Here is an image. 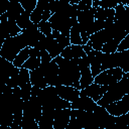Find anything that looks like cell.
I'll list each match as a JSON object with an SVG mask.
<instances>
[{
    "instance_id": "6da1fadb",
    "label": "cell",
    "mask_w": 129,
    "mask_h": 129,
    "mask_svg": "<svg viewBox=\"0 0 129 129\" xmlns=\"http://www.w3.org/2000/svg\"><path fill=\"white\" fill-rule=\"evenodd\" d=\"M78 59H64L63 57L56 56L53 60L57 63L59 68L58 72V79L60 85L63 86H71L78 90H81L80 80H81V72L78 66Z\"/></svg>"
},
{
    "instance_id": "7a4b0ae2",
    "label": "cell",
    "mask_w": 129,
    "mask_h": 129,
    "mask_svg": "<svg viewBox=\"0 0 129 129\" xmlns=\"http://www.w3.org/2000/svg\"><path fill=\"white\" fill-rule=\"evenodd\" d=\"M127 94H129V73H124L122 79L118 83L109 86L107 93L97 102V104L106 108L108 105L121 100Z\"/></svg>"
},
{
    "instance_id": "3957f363",
    "label": "cell",
    "mask_w": 129,
    "mask_h": 129,
    "mask_svg": "<svg viewBox=\"0 0 129 129\" xmlns=\"http://www.w3.org/2000/svg\"><path fill=\"white\" fill-rule=\"evenodd\" d=\"M42 108H50L54 110L60 109H72L71 102L66 101L58 97L55 87L47 86L45 89H42L39 95L37 96Z\"/></svg>"
},
{
    "instance_id": "277c9868",
    "label": "cell",
    "mask_w": 129,
    "mask_h": 129,
    "mask_svg": "<svg viewBox=\"0 0 129 129\" xmlns=\"http://www.w3.org/2000/svg\"><path fill=\"white\" fill-rule=\"evenodd\" d=\"M25 47H27V44L21 34L13 37H8L4 40L0 48V56L13 62L18 53Z\"/></svg>"
},
{
    "instance_id": "5b68a950",
    "label": "cell",
    "mask_w": 129,
    "mask_h": 129,
    "mask_svg": "<svg viewBox=\"0 0 129 129\" xmlns=\"http://www.w3.org/2000/svg\"><path fill=\"white\" fill-rule=\"evenodd\" d=\"M77 21V17L70 18L61 13H54L49 18L48 22L50 23L52 30H57L61 34L70 37V31L73 24Z\"/></svg>"
},
{
    "instance_id": "8992f818",
    "label": "cell",
    "mask_w": 129,
    "mask_h": 129,
    "mask_svg": "<svg viewBox=\"0 0 129 129\" xmlns=\"http://www.w3.org/2000/svg\"><path fill=\"white\" fill-rule=\"evenodd\" d=\"M40 72L43 74L44 79L48 86L57 87L60 85L59 79H58V72L59 68L57 63L52 59L50 62H41L40 67L38 68Z\"/></svg>"
},
{
    "instance_id": "52a82bcc",
    "label": "cell",
    "mask_w": 129,
    "mask_h": 129,
    "mask_svg": "<svg viewBox=\"0 0 129 129\" xmlns=\"http://www.w3.org/2000/svg\"><path fill=\"white\" fill-rule=\"evenodd\" d=\"M123 74L124 73L120 68L106 70L100 73L94 79V83L98 85H102V86H112L118 83L122 79Z\"/></svg>"
},
{
    "instance_id": "ba28073f",
    "label": "cell",
    "mask_w": 129,
    "mask_h": 129,
    "mask_svg": "<svg viewBox=\"0 0 129 129\" xmlns=\"http://www.w3.org/2000/svg\"><path fill=\"white\" fill-rule=\"evenodd\" d=\"M20 34L23 37V39L25 40L27 46H29V47H34L45 36L43 33H41L39 31L38 25L34 24V23L31 26H29L28 28L22 29Z\"/></svg>"
},
{
    "instance_id": "9c48e42d",
    "label": "cell",
    "mask_w": 129,
    "mask_h": 129,
    "mask_svg": "<svg viewBox=\"0 0 129 129\" xmlns=\"http://www.w3.org/2000/svg\"><path fill=\"white\" fill-rule=\"evenodd\" d=\"M106 110L110 115L115 117L127 114L129 112V94L125 95L121 100L108 105L106 107Z\"/></svg>"
},
{
    "instance_id": "30bf717a",
    "label": "cell",
    "mask_w": 129,
    "mask_h": 129,
    "mask_svg": "<svg viewBox=\"0 0 129 129\" xmlns=\"http://www.w3.org/2000/svg\"><path fill=\"white\" fill-rule=\"evenodd\" d=\"M71 106H72V109L74 110H83V111L93 112L98 107V104L93 99H91L90 97L80 92V97L76 99L74 102H72Z\"/></svg>"
},
{
    "instance_id": "8fae6325",
    "label": "cell",
    "mask_w": 129,
    "mask_h": 129,
    "mask_svg": "<svg viewBox=\"0 0 129 129\" xmlns=\"http://www.w3.org/2000/svg\"><path fill=\"white\" fill-rule=\"evenodd\" d=\"M108 89H109V86H102V85H98V84L93 83L92 85H90L86 89L81 90V93L90 97L95 102H98L107 93Z\"/></svg>"
},
{
    "instance_id": "7c38bea8",
    "label": "cell",
    "mask_w": 129,
    "mask_h": 129,
    "mask_svg": "<svg viewBox=\"0 0 129 129\" xmlns=\"http://www.w3.org/2000/svg\"><path fill=\"white\" fill-rule=\"evenodd\" d=\"M72 109H60L55 110L53 117V128L54 129H66L71 119Z\"/></svg>"
},
{
    "instance_id": "4fadbf2b",
    "label": "cell",
    "mask_w": 129,
    "mask_h": 129,
    "mask_svg": "<svg viewBox=\"0 0 129 129\" xmlns=\"http://www.w3.org/2000/svg\"><path fill=\"white\" fill-rule=\"evenodd\" d=\"M87 56L90 61V67H91V72L94 77V79L102 73L101 67H102V57H103V52L98 51V50H92L87 53Z\"/></svg>"
},
{
    "instance_id": "5bb4252c",
    "label": "cell",
    "mask_w": 129,
    "mask_h": 129,
    "mask_svg": "<svg viewBox=\"0 0 129 129\" xmlns=\"http://www.w3.org/2000/svg\"><path fill=\"white\" fill-rule=\"evenodd\" d=\"M55 89H56V93H57L59 98L66 100V101H69L71 103L80 97L81 90H78L74 87L59 85V86L55 87Z\"/></svg>"
},
{
    "instance_id": "9a60e30c",
    "label": "cell",
    "mask_w": 129,
    "mask_h": 129,
    "mask_svg": "<svg viewBox=\"0 0 129 129\" xmlns=\"http://www.w3.org/2000/svg\"><path fill=\"white\" fill-rule=\"evenodd\" d=\"M86 55H87V53L85 52L83 45H74V44H71L70 46L66 47L62 50V52L60 53L61 57H63L64 59H69V60L81 58Z\"/></svg>"
},
{
    "instance_id": "2e32d148",
    "label": "cell",
    "mask_w": 129,
    "mask_h": 129,
    "mask_svg": "<svg viewBox=\"0 0 129 129\" xmlns=\"http://www.w3.org/2000/svg\"><path fill=\"white\" fill-rule=\"evenodd\" d=\"M44 46H45V50L48 51L49 55L51 56V58H55L56 56H59L60 53L62 52L63 48L58 44V42L52 37V35H47L44 38Z\"/></svg>"
},
{
    "instance_id": "e0dca14e",
    "label": "cell",
    "mask_w": 129,
    "mask_h": 129,
    "mask_svg": "<svg viewBox=\"0 0 129 129\" xmlns=\"http://www.w3.org/2000/svg\"><path fill=\"white\" fill-rule=\"evenodd\" d=\"M119 68V52L116 51L114 53H104L102 57V67L101 71H106L110 69Z\"/></svg>"
},
{
    "instance_id": "ac0fdd59",
    "label": "cell",
    "mask_w": 129,
    "mask_h": 129,
    "mask_svg": "<svg viewBox=\"0 0 129 129\" xmlns=\"http://www.w3.org/2000/svg\"><path fill=\"white\" fill-rule=\"evenodd\" d=\"M8 7H7V11H6V15L8 17V19H11V20H14L16 21L20 15L22 14V12L24 11L23 7L21 6L20 2L19 1H9L7 3Z\"/></svg>"
},
{
    "instance_id": "d6986e66",
    "label": "cell",
    "mask_w": 129,
    "mask_h": 129,
    "mask_svg": "<svg viewBox=\"0 0 129 129\" xmlns=\"http://www.w3.org/2000/svg\"><path fill=\"white\" fill-rule=\"evenodd\" d=\"M48 5H49V1H46V0H38L37 1V5L30 15V20L34 24H38L42 20V15H43L45 9L48 7Z\"/></svg>"
},
{
    "instance_id": "ffe728a7",
    "label": "cell",
    "mask_w": 129,
    "mask_h": 129,
    "mask_svg": "<svg viewBox=\"0 0 129 129\" xmlns=\"http://www.w3.org/2000/svg\"><path fill=\"white\" fill-rule=\"evenodd\" d=\"M30 82H31L32 86L38 87L40 89H45L48 86L45 79H44L43 74L40 72L39 69L30 71Z\"/></svg>"
},
{
    "instance_id": "44dd1931",
    "label": "cell",
    "mask_w": 129,
    "mask_h": 129,
    "mask_svg": "<svg viewBox=\"0 0 129 129\" xmlns=\"http://www.w3.org/2000/svg\"><path fill=\"white\" fill-rule=\"evenodd\" d=\"M70 39H71V44L74 45H83V40L81 37V32H80V24L77 21L73 24L71 31H70Z\"/></svg>"
},
{
    "instance_id": "7402d4cb",
    "label": "cell",
    "mask_w": 129,
    "mask_h": 129,
    "mask_svg": "<svg viewBox=\"0 0 129 129\" xmlns=\"http://www.w3.org/2000/svg\"><path fill=\"white\" fill-rule=\"evenodd\" d=\"M115 17V9H104L101 7H96L95 19L105 21L108 18Z\"/></svg>"
},
{
    "instance_id": "603a6c76",
    "label": "cell",
    "mask_w": 129,
    "mask_h": 129,
    "mask_svg": "<svg viewBox=\"0 0 129 129\" xmlns=\"http://www.w3.org/2000/svg\"><path fill=\"white\" fill-rule=\"evenodd\" d=\"M29 51H30V47L29 46H27L24 49H22L18 53V55L15 57V59L13 60L14 67H16L18 69H21L22 66L24 64V62L29 58Z\"/></svg>"
},
{
    "instance_id": "cb8c5ba5",
    "label": "cell",
    "mask_w": 129,
    "mask_h": 129,
    "mask_svg": "<svg viewBox=\"0 0 129 129\" xmlns=\"http://www.w3.org/2000/svg\"><path fill=\"white\" fill-rule=\"evenodd\" d=\"M119 1L117 0H93V7H101L104 9H115Z\"/></svg>"
},
{
    "instance_id": "d4e9b609",
    "label": "cell",
    "mask_w": 129,
    "mask_h": 129,
    "mask_svg": "<svg viewBox=\"0 0 129 129\" xmlns=\"http://www.w3.org/2000/svg\"><path fill=\"white\" fill-rule=\"evenodd\" d=\"M116 23L125 31L129 32V6L125 7V11L122 14V16L116 20Z\"/></svg>"
},
{
    "instance_id": "484cf974",
    "label": "cell",
    "mask_w": 129,
    "mask_h": 129,
    "mask_svg": "<svg viewBox=\"0 0 129 129\" xmlns=\"http://www.w3.org/2000/svg\"><path fill=\"white\" fill-rule=\"evenodd\" d=\"M16 23L21 29H26V28H28L29 26H31L33 24V22L30 20V14L25 12V10L22 12L20 17L16 20Z\"/></svg>"
},
{
    "instance_id": "4316f807",
    "label": "cell",
    "mask_w": 129,
    "mask_h": 129,
    "mask_svg": "<svg viewBox=\"0 0 129 129\" xmlns=\"http://www.w3.org/2000/svg\"><path fill=\"white\" fill-rule=\"evenodd\" d=\"M40 63H41V58L39 56H29V58L24 62L22 68L28 71H33L38 69L40 67Z\"/></svg>"
},
{
    "instance_id": "83f0119b",
    "label": "cell",
    "mask_w": 129,
    "mask_h": 129,
    "mask_svg": "<svg viewBox=\"0 0 129 129\" xmlns=\"http://www.w3.org/2000/svg\"><path fill=\"white\" fill-rule=\"evenodd\" d=\"M37 1L38 0H19L20 4L23 7V9L25 10V12H27L30 15L33 12V10L35 9V7L37 5Z\"/></svg>"
},
{
    "instance_id": "f1b7e54d",
    "label": "cell",
    "mask_w": 129,
    "mask_h": 129,
    "mask_svg": "<svg viewBox=\"0 0 129 129\" xmlns=\"http://www.w3.org/2000/svg\"><path fill=\"white\" fill-rule=\"evenodd\" d=\"M38 123L31 117L23 116L21 120V129H33L35 126H37Z\"/></svg>"
},
{
    "instance_id": "f546056e",
    "label": "cell",
    "mask_w": 129,
    "mask_h": 129,
    "mask_svg": "<svg viewBox=\"0 0 129 129\" xmlns=\"http://www.w3.org/2000/svg\"><path fill=\"white\" fill-rule=\"evenodd\" d=\"M39 129H54L53 128V119L41 116L39 122H38Z\"/></svg>"
},
{
    "instance_id": "4dcf8cb0",
    "label": "cell",
    "mask_w": 129,
    "mask_h": 129,
    "mask_svg": "<svg viewBox=\"0 0 129 129\" xmlns=\"http://www.w3.org/2000/svg\"><path fill=\"white\" fill-rule=\"evenodd\" d=\"M38 29L41 33H43L45 36L50 35L52 33V27L48 21H40L38 24Z\"/></svg>"
},
{
    "instance_id": "1f68e13d",
    "label": "cell",
    "mask_w": 129,
    "mask_h": 129,
    "mask_svg": "<svg viewBox=\"0 0 129 129\" xmlns=\"http://www.w3.org/2000/svg\"><path fill=\"white\" fill-rule=\"evenodd\" d=\"M55 40L58 42V44L64 49L66 47H68V46H70L71 45V39H70V37L69 36H66L64 34H59L56 38H55Z\"/></svg>"
},
{
    "instance_id": "d6a6232c",
    "label": "cell",
    "mask_w": 129,
    "mask_h": 129,
    "mask_svg": "<svg viewBox=\"0 0 129 129\" xmlns=\"http://www.w3.org/2000/svg\"><path fill=\"white\" fill-rule=\"evenodd\" d=\"M117 126H129V115L125 114V115H121L116 117V123Z\"/></svg>"
},
{
    "instance_id": "836d02e7",
    "label": "cell",
    "mask_w": 129,
    "mask_h": 129,
    "mask_svg": "<svg viewBox=\"0 0 129 129\" xmlns=\"http://www.w3.org/2000/svg\"><path fill=\"white\" fill-rule=\"evenodd\" d=\"M93 6V0H80L78 4V8L80 11H86L91 9Z\"/></svg>"
},
{
    "instance_id": "e575fe53",
    "label": "cell",
    "mask_w": 129,
    "mask_h": 129,
    "mask_svg": "<svg viewBox=\"0 0 129 129\" xmlns=\"http://www.w3.org/2000/svg\"><path fill=\"white\" fill-rule=\"evenodd\" d=\"M83 48H84V50H85V52H86V53H88V52H90V51H92V50H93L92 46H90L89 44H85V45H83Z\"/></svg>"
},
{
    "instance_id": "d590c367",
    "label": "cell",
    "mask_w": 129,
    "mask_h": 129,
    "mask_svg": "<svg viewBox=\"0 0 129 129\" xmlns=\"http://www.w3.org/2000/svg\"><path fill=\"white\" fill-rule=\"evenodd\" d=\"M127 52H128V55H129V48L127 49ZM126 73H129V63H128V66H127V70H126Z\"/></svg>"
},
{
    "instance_id": "8d00e7d4",
    "label": "cell",
    "mask_w": 129,
    "mask_h": 129,
    "mask_svg": "<svg viewBox=\"0 0 129 129\" xmlns=\"http://www.w3.org/2000/svg\"><path fill=\"white\" fill-rule=\"evenodd\" d=\"M127 114H128V115H129V112H128V113H127Z\"/></svg>"
}]
</instances>
